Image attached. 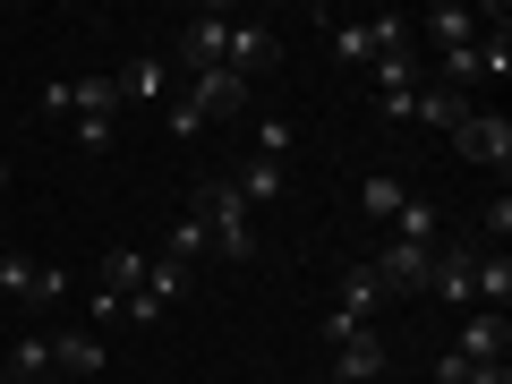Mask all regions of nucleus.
I'll list each match as a JSON object with an SVG mask.
<instances>
[{
    "mask_svg": "<svg viewBox=\"0 0 512 384\" xmlns=\"http://www.w3.org/2000/svg\"><path fill=\"white\" fill-rule=\"evenodd\" d=\"M137 282H146V248H111V256H103V282H94V291L137 299Z\"/></svg>",
    "mask_w": 512,
    "mask_h": 384,
    "instance_id": "obj_22",
    "label": "nucleus"
},
{
    "mask_svg": "<svg viewBox=\"0 0 512 384\" xmlns=\"http://www.w3.org/2000/svg\"><path fill=\"white\" fill-rule=\"evenodd\" d=\"M0 376H52V333H26V342H9V367Z\"/></svg>",
    "mask_w": 512,
    "mask_h": 384,
    "instance_id": "obj_24",
    "label": "nucleus"
},
{
    "mask_svg": "<svg viewBox=\"0 0 512 384\" xmlns=\"http://www.w3.org/2000/svg\"><path fill=\"white\" fill-rule=\"evenodd\" d=\"M470 256L478 248H436V265H427V291H436L444 308H461V316L478 308V299H470Z\"/></svg>",
    "mask_w": 512,
    "mask_h": 384,
    "instance_id": "obj_14",
    "label": "nucleus"
},
{
    "mask_svg": "<svg viewBox=\"0 0 512 384\" xmlns=\"http://www.w3.org/2000/svg\"><path fill=\"white\" fill-rule=\"evenodd\" d=\"M367 265H376V282L393 299H419L427 291V265H436V248H410V239H384L376 256H367Z\"/></svg>",
    "mask_w": 512,
    "mask_h": 384,
    "instance_id": "obj_9",
    "label": "nucleus"
},
{
    "mask_svg": "<svg viewBox=\"0 0 512 384\" xmlns=\"http://www.w3.org/2000/svg\"><path fill=\"white\" fill-rule=\"evenodd\" d=\"M77 128V146L86 154H111V137H120V120H69Z\"/></svg>",
    "mask_w": 512,
    "mask_h": 384,
    "instance_id": "obj_27",
    "label": "nucleus"
},
{
    "mask_svg": "<svg viewBox=\"0 0 512 384\" xmlns=\"http://www.w3.org/2000/svg\"><path fill=\"white\" fill-rule=\"evenodd\" d=\"M282 60V35L274 26H256V18H231V52H222V69L239 77V86H256V77Z\"/></svg>",
    "mask_w": 512,
    "mask_h": 384,
    "instance_id": "obj_6",
    "label": "nucleus"
},
{
    "mask_svg": "<svg viewBox=\"0 0 512 384\" xmlns=\"http://www.w3.org/2000/svg\"><path fill=\"white\" fill-rule=\"evenodd\" d=\"M470 384H512V367H470Z\"/></svg>",
    "mask_w": 512,
    "mask_h": 384,
    "instance_id": "obj_30",
    "label": "nucleus"
},
{
    "mask_svg": "<svg viewBox=\"0 0 512 384\" xmlns=\"http://www.w3.org/2000/svg\"><path fill=\"white\" fill-rule=\"evenodd\" d=\"M0 188H9V154H0Z\"/></svg>",
    "mask_w": 512,
    "mask_h": 384,
    "instance_id": "obj_32",
    "label": "nucleus"
},
{
    "mask_svg": "<svg viewBox=\"0 0 512 384\" xmlns=\"http://www.w3.org/2000/svg\"><path fill=\"white\" fill-rule=\"evenodd\" d=\"M470 299L504 316V299H512V256H504V248H478V256H470Z\"/></svg>",
    "mask_w": 512,
    "mask_h": 384,
    "instance_id": "obj_15",
    "label": "nucleus"
},
{
    "mask_svg": "<svg viewBox=\"0 0 512 384\" xmlns=\"http://www.w3.org/2000/svg\"><path fill=\"white\" fill-rule=\"evenodd\" d=\"M384 308H393V291H384V282H376V265L359 256V265L342 274V316H359V325H376Z\"/></svg>",
    "mask_w": 512,
    "mask_h": 384,
    "instance_id": "obj_16",
    "label": "nucleus"
},
{
    "mask_svg": "<svg viewBox=\"0 0 512 384\" xmlns=\"http://www.w3.org/2000/svg\"><path fill=\"white\" fill-rule=\"evenodd\" d=\"M188 282H197V274H188L180 256H163V248H154V256H146V282H137V291H146L154 308H171V299H188Z\"/></svg>",
    "mask_w": 512,
    "mask_h": 384,
    "instance_id": "obj_19",
    "label": "nucleus"
},
{
    "mask_svg": "<svg viewBox=\"0 0 512 384\" xmlns=\"http://www.w3.org/2000/svg\"><path fill=\"white\" fill-rule=\"evenodd\" d=\"M453 146L470 154V163H495V171H504V163H512V120H504V111H470V120L453 128Z\"/></svg>",
    "mask_w": 512,
    "mask_h": 384,
    "instance_id": "obj_11",
    "label": "nucleus"
},
{
    "mask_svg": "<svg viewBox=\"0 0 512 384\" xmlns=\"http://www.w3.org/2000/svg\"><path fill=\"white\" fill-rule=\"evenodd\" d=\"M487 231H495V248H504V239H512V197H504V188H495V197H487Z\"/></svg>",
    "mask_w": 512,
    "mask_h": 384,
    "instance_id": "obj_29",
    "label": "nucleus"
},
{
    "mask_svg": "<svg viewBox=\"0 0 512 384\" xmlns=\"http://www.w3.org/2000/svg\"><path fill=\"white\" fill-rule=\"evenodd\" d=\"M427 384H470V359H461V350H444V359L427 367Z\"/></svg>",
    "mask_w": 512,
    "mask_h": 384,
    "instance_id": "obj_28",
    "label": "nucleus"
},
{
    "mask_svg": "<svg viewBox=\"0 0 512 384\" xmlns=\"http://www.w3.org/2000/svg\"><path fill=\"white\" fill-rule=\"evenodd\" d=\"M222 180H231L248 205H282V197H291V171H282V163H265V154H239V163L222 171Z\"/></svg>",
    "mask_w": 512,
    "mask_h": 384,
    "instance_id": "obj_13",
    "label": "nucleus"
},
{
    "mask_svg": "<svg viewBox=\"0 0 512 384\" xmlns=\"http://www.w3.org/2000/svg\"><path fill=\"white\" fill-rule=\"evenodd\" d=\"M248 111H256V86H239L231 69H205V77H188V86L163 103V128L188 146V137H205L214 120H248Z\"/></svg>",
    "mask_w": 512,
    "mask_h": 384,
    "instance_id": "obj_1",
    "label": "nucleus"
},
{
    "mask_svg": "<svg viewBox=\"0 0 512 384\" xmlns=\"http://www.w3.org/2000/svg\"><path fill=\"white\" fill-rule=\"evenodd\" d=\"M461 359H470V367H504V350H512V325H504V316H495V308H470V316H461Z\"/></svg>",
    "mask_w": 512,
    "mask_h": 384,
    "instance_id": "obj_12",
    "label": "nucleus"
},
{
    "mask_svg": "<svg viewBox=\"0 0 512 384\" xmlns=\"http://www.w3.org/2000/svg\"><path fill=\"white\" fill-rule=\"evenodd\" d=\"M35 111H43V120H77V77H52V86H35Z\"/></svg>",
    "mask_w": 512,
    "mask_h": 384,
    "instance_id": "obj_25",
    "label": "nucleus"
},
{
    "mask_svg": "<svg viewBox=\"0 0 512 384\" xmlns=\"http://www.w3.org/2000/svg\"><path fill=\"white\" fill-rule=\"evenodd\" d=\"M325 43H333V60H350V69H376L384 52H410V18H393V9H384V18H350V26H325Z\"/></svg>",
    "mask_w": 512,
    "mask_h": 384,
    "instance_id": "obj_4",
    "label": "nucleus"
},
{
    "mask_svg": "<svg viewBox=\"0 0 512 384\" xmlns=\"http://www.w3.org/2000/svg\"><path fill=\"white\" fill-rule=\"evenodd\" d=\"M120 103H171V60H128L120 69Z\"/></svg>",
    "mask_w": 512,
    "mask_h": 384,
    "instance_id": "obj_17",
    "label": "nucleus"
},
{
    "mask_svg": "<svg viewBox=\"0 0 512 384\" xmlns=\"http://www.w3.org/2000/svg\"><path fill=\"white\" fill-rule=\"evenodd\" d=\"M0 291L18 299V308H52V299H69V274L35 265V256H0Z\"/></svg>",
    "mask_w": 512,
    "mask_h": 384,
    "instance_id": "obj_8",
    "label": "nucleus"
},
{
    "mask_svg": "<svg viewBox=\"0 0 512 384\" xmlns=\"http://www.w3.org/2000/svg\"><path fill=\"white\" fill-rule=\"evenodd\" d=\"M470 94H444V86H419V103H410V120H427V128H444V137H453L461 120H470Z\"/></svg>",
    "mask_w": 512,
    "mask_h": 384,
    "instance_id": "obj_20",
    "label": "nucleus"
},
{
    "mask_svg": "<svg viewBox=\"0 0 512 384\" xmlns=\"http://www.w3.org/2000/svg\"><path fill=\"white\" fill-rule=\"evenodd\" d=\"M188 214L205 222V239H214L222 265H248L256 256V205L239 197L231 180H197V205H188Z\"/></svg>",
    "mask_w": 512,
    "mask_h": 384,
    "instance_id": "obj_2",
    "label": "nucleus"
},
{
    "mask_svg": "<svg viewBox=\"0 0 512 384\" xmlns=\"http://www.w3.org/2000/svg\"><path fill=\"white\" fill-rule=\"evenodd\" d=\"M402 197H410V188L393 180V171H367V180H359V214L376 222V231H393V214H402Z\"/></svg>",
    "mask_w": 512,
    "mask_h": 384,
    "instance_id": "obj_18",
    "label": "nucleus"
},
{
    "mask_svg": "<svg viewBox=\"0 0 512 384\" xmlns=\"http://www.w3.org/2000/svg\"><path fill=\"white\" fill-rule=\"evenodd\" d=\"M436 231H444V214L427 197H402V214H393V231L384 239H410V248H436Z\"/></svg>",
    "mask_w": 512,
    "mask_h": 384,
    "instance_id": "obj_21",
    "label": "nucleus"
},
{
    "mask_svg": "<svg viewBox=\"0 0 512 384\" xmlns=\"http://www.w3.org/2000/svg\"><path fill=\"white\" fill-rule=\"evenodd\" d=\"M256 154H265V163H282V154H291V120H274V111H265V120H256Z\"/></svg>",
    "mask_w": 512,
    "mask_h": 384,
    "instance_id": "obj_26",
    "label": "nucleus"
},
{
    "mask_svg": "<svg viewBox=\"0 0 512 384\" xmlns=\"http://www.w3.org/2000/svg\"><path fill=\"white\" fill-rule=\"evenodd\" d=\"M367 77H376V111H384V120H410V103H419V86H427L419 43H410V52H384Z\"/></svg>",
    "mask_w": 512,
    "mask_h": 384,
    "instance_id": "obj_5",
    "label": "nucleus"
},
{
    "mask_svg": "<svg viewBox=\"0 0 512 384\" xmlns=\"http://www.w3.org/2000/svg\"><path fill=\"white\" fill-rule=\"evenodd\" d=\"M103 333H94V325H77V333H52V376L60 384H94V376H103Z\"/></svg>",
    "mask_w": 512,
    "mask_h": 384,
    "instance_id": "obj_10",
    "label": "nucleus"
},
{
    "mask_svg": "<svg viewBox=\"0 0 512 384\" xmlns=\"http://www.w3.org/2000/svg\"><path fill=\"white\" fill-rule=\"evenodd\" d=\"M325 350H333V384H384V367H393L384 359V333L342 316V308L325 316Z\"/></svg>",
    "mask_w": 512,
    "mask_h": 384,
    "instance_id": "obj_3",
    "label": "nucleus"
},
{
    "mask_svg": "<svg viewBox=\"0 0 512 384\" xmlns=\"http://www.w3.org/2000/svg\"><path fill=\"white\" fill-rule=\"evenodd\" d=\"M0 384H60V376H0Z\"/></svg>",
    "mask_w": 512,
    "mask_h": 384,
    "instance_id": "obj_31",
    "label": "nucleus"
},
{
    "mask_svg": "<svg viewBox=\"0 0 512 384\" xmlns=\"http://www.w3.org/2000/svg\"><path fill=\"white\" fill-rule=\"evenodd\" d=\"M163 256H180L188 274H197L205 256H214V239H205V222H197V214H180V222H171V231H163Z\"/></svg>",
    "mask_w": 512,
    "mask_h": 384,
    "instance_id": "obj_23",
    "label": "nucleus"
},
{
    "mask_svg": "<svg viewBox=\"0 0 512 384\" xmlns=\"http://www.w3.org/2000/svg\"><path fill=\"white\" fill-rule=\"evenodd\" d=\"M222 52H231V9H197L180 26V69L205 77V69H222Z\"/></svg>",
    "mask_w": 512,
    "mask_h": 384,
    "instance_id": "obj_7",
    "label": "nucleus"
}]
</instances>
